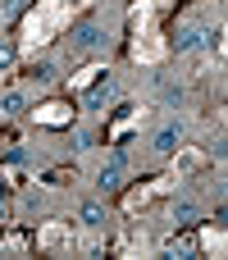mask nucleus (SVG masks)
I'll use <instances>...</instances> for the list:
<instances>
[{"mask_svg": "<svg viewBox=\"0 0 228 260\" xmlns=\"http://www.w3.org/2000/svg\"><path fill=\"white\" fill-rule=\"evenodd\" d=\"M210 37H206V27H197V23H187V27H178V37H174V50L178 55H187V50H197V46H206Z\"/></svg>", "mask_w": 228, "mask_h": 260, "instance_id": "6", "label": "nucleus"}, {"mask_svg": "<svg viewBox=\"0 0 228 260\" xmlns=\"http://www.w3.org/2000/svg\"><path fill=\"white\" fill-rule=\"evenodd\" d=\"M165 55H169V41H165L155 27H142L137 41H133V59H137V64H160Z\"/></svg>", "mask_w": 228, "mask_h": 260, "instance_id": "2", "label": "nucleus"}, {"mask_svg": "<svg viewBox=\"0 0 228 260\" xmlns=\"http://www.w3.org/2000/svg\"><path fill=\"white\" fill-rule=\"evenodd\" d=\"M0 110H5V114H18V110H23V91H5V96H0Z\"/></svg>", "mask_w": 228, "mask_h": 260, "instance_id": "14", "label": "nucleus"}, {"mask_svg": "<svg viewBox=\"0 0 228 260\" xmlns=\"http://www.w3.org/2000/svg\"><path fill=\"white\" fill-rule=\"evenodd\" d=\"M37 242H41V251H59V247H73V233H69V224H46Z\"/></svg>", "mask_w": 228, "mask_h": 260, "instance_id": "5", "label": "nucleus"}, {"mask_svg": "<svg viewBox=\"0 0 228 260\" xmlns=\"http://www.w3.org/2000/svg\"><path fill=\"white\" fill-rule=\"evenodd\" d=\"M178 142H183V128H178V123H165V128L155 133V151H174Z\"/></svg>", "mask_w": 228, "mask_h": 260, "instance_id": "9", "label": "nucleus"}, {"mask_svg": "<svg viewBox=\"0 0 228 260\" xmlns=\"http://www.w3.org/2000/svg\"><path fill=\"white\" fill-rule=\"evenodd\" d=\"M32 119H37V123H50V128H69V123H73V110L59 105V101H46V105L32 110Z\"/></svg>", "mask_w": 228, "mask_h": 260, "instance_id": "4", "label": "nucleus"}, {"mask_svg": "<svg viewBox=\"0 0 228 260\" xmlns=\"http://www.w3.org/2000/svg\"><path fill=\"white\" fill-rule=\"evenodd\" d=\"M174 187V174H165V178H155V183H142V187H133L128 197H123V210H137V206H146L151 197H160V192H169Z\"/></svg>", "mask_w": 228, "mask_h": 260, "instance_id": "3", "label": "nucleus"}, {"mask_svg": "<svg viewBox=\"0 0 228 260\" xmlns=\"http://www.w3.org/2000/svg\"><path fill=\"white\" fill-rule=\"evenodd\" d=\"M14 64V46H0V69H9Z\"/></svg>", "mask_w": 228, "mask_h": 260, "instance_id": "16", "label": "nucleus"}, {"mask_svg": "<svg viewBox=\"0 0 228 260\" xmlns=\"http://www.w3.org/2000/svg\"><path fill=\"white\" fill-rule=\"evenodd\" d=\"M73 9H78V0H41V5H32L27 18H23V55L50 46L64 32V23L73 18Z\"/></svg>", "mask_w": 228, "mask_h": 260, "instance_id": "1", "label": "nucleus"}, {"mask_svg": "<svg viewBox=\"0 0 228 260\" xmlns=\"http://www.w3.org/2000/svg\"><path fill=\"white\" fill-rule=\"evenodd\" d=\"M73 50H96V46H105V37H101V27L96 23H82L78 32H73V41H69Z\"/></svg>", "mask_w": 228, "mask_h": 260, "instance_id": "7", "label": "nucleus"}, {"mask_svg": "<svg viewBox=\"0 0 228 260\" xmlns=\"http://www.w3.org/2000/svg\"><path fill=\"white\" fill-rule=\"evenodd\" d=\"M169 0H137L133 5V23H137V32L142 27H151V18H155V9H165Z\"/></svg>", "mask_w": 228, "mask_h": 260, "instance_id": "8", "label": "nucleus"}, {"mask_svg": "<svg viewBox=\"0 0 228 260\" xmlns=\"http://www.w3.org/2000/svg\"><path fill=\"white\" fill-rule=\"evenodd\" d=\"M119 174H123V151H114V160L101 169V187H114V183H119Z\"/></svg>", "mask_w": 228, "mask_h": 260, "instance_id": "10", "label": "nucleus"}, {"mask_svg": "<svg viewBox=\"0 0 228 260\" xmlns=\"http://www.w3.org/2000/svg\"><path fill=\"white\" fill-rule=\"evenodd\" d=\"M146 114H151V110H133V114L123 119V123H114V137H123L128 128H137V123H146Z\"/></svg>", "mask_w": 228, "mask_h": 260, "instance_id": "13", "label": "nucleus"}, {"mask_svg": "<svg viewBox=\"0 0 228 260\" xmlns=\"http://www.w3.org/2000/svg\"><path fill=\"white\" fill-rule=\"evenodd\" d=\"M201 247H206V251H215V256H224V229H206V233H201Z\"/></svg>", "mask_w": 228, "mask_h": 260, "instance_id": "11", "label": "nucleus"}, {"mask_svg": "<svg viewBox=\"0 0 228 260\" xmlns=\"http://www.w3.org/2000/svg\"><path fill=\"white\" fill-rule=\"evenodd\" d=\"M82 224H87V229H101V224H105V210H101L96 201H87V206H82Z\"/></svg>", "mask_w": 228, "mask_h": 260, "instance_id": "12", "label": "nucleus"}, {"mask_svg": "<svg viewBox=\"0 0 228 260\" xmlns=\"http://www.w3.org/2000/svg\"><path fill=\"white\" fill-rule=\"evenodd\" d=\"M96 73H101V64H91V69H82V73H78V78H73V91H82V87H87V82H91V78H96Z\"/></svg>", "mask_w": 228, "mask_h": 260, "instance_id": "15", "label": "nucleus"}]
</instances>
